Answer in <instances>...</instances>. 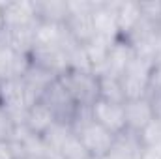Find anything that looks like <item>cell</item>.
<instances>
[{"label": "cell", "mask_w": 161, "mask_h": 159, "mask_svg": "<svg viewBox=\"0 0 161 159\" xmlns=\"http://www.w3.org/2000/svg\"><path fill=\"white\" fill-rule=\"evenodd\" d=\"M34 8H36L38 21H43V23H66L69 15L68 2H58V0L34 2Z\"/></svg>", "instance_id": "cell-12"}, {"label": "cell", "mask_w": 161, "mask_h": 159, "mask_svg": "<svg viewBox=\"0 0 161 159\" xmlns=\"http://www.w3.org/2000/svg\"><path fill=\"white\" fill-rule=\"evenodd\" d=\"M17 123L9 116V112L0 105V140H11Z\"/></svg>", "instance_id": "cell-15"}, {"label": "cell", "mask_w": 161, "mask_h": 159, "mask_svg": "<svg viewBox=\"0 0 161 159\" xmlns=\"http://www.w3.org/2000/svg\"><path fill=\"white\" fill-rule=\"evenodd\" d=\"M0 159H19L9 140H0Z\"/></svg>", "instance_id": "cell-17"}, {"label": "cell", "mask_w": 161, "mask_h": 159, "mask_svg": "<svg viewBox=\"0 0 161 159\" xmlns=\"http://www.w3.org/2000/svg\"><path fill=\"white\" fill-rule=\"evenodd\" d=\"M41 101L49 105V109L54 112V116H56L58 122L68 123V125L73 123V120L77 116V111H79V105L73 101L69 92L62 86V82L58 79L47 88V92L43 94Z\"/></svg>", "instance_id": "cell-3"}, {"label": "cell", "mask_w": 161, "mask_h": 159, "mask_svg": "<svg viewBox=\"0 0 161 159\" xmlns=\"http://www.w3.org/2000/svg\"><path fill=\"white\" fill-rule=\"evenodd\" d=\"M124 111H125L127 131H133V133H141V131L154 120L152 107H150V103L146 101V97L125 101V103H124Z\"/></svg>", "instance_id": "cell-9"}, {"label": "cell", "mask_w": 161, "mask_h": 159, "mask_svg": "<svg viewBox=\"0 0 161 159\" xmlns=\"http://www.w3.org/2000/svg\"><path fill=\"white\" fill-rule=\"evenodd\" d=\"M99 97L101 99H107V101H113V103H125V96H124V90H122L120 84V77H113V75H99Z\"/></svg>", "instance_id": "cell-13"}, {"label": "cell", "mask_w": 161, "mask_h": 159, "mask_svg": "<svg viewBox=\"0 0 161 159\" xmlns=\"http://www.w3.org/2000/svg\"><path fill=\"white\" fill-rule=\"evenodd\" d=\"M4 32V4L0 2V34Z\"/></svg>", "instance_id": "cell-20"}, {"label": "cell", "mask_w": 161, "mask_h": 159, "mask_svg": "<svg viewBox=\"0 0 161 159\" xmlns=\"http://www.w3.org/2000/svg\"><path fill=\"white\" fill-rule=\"evenodd\" d=\"M92 25H94V32H96L97 38H103V40L111 41V43L120 38L114 4L97 2L94 11H92Z\"/></svg>", "instance_id": "cell-5"}, {"label": "cell", "mask_w": 161, "mask_h": 159, "mask_svg": "<svg viewBox=\"0 0 161 159\" xmlns=\"http://www.w3.org/2000/svg\"><path fill=\"white\" fill-rule=\"evenodd\" d=\"M38 25L34 2H4V30Z\"/></svg>", "instance_id": "cell-7"}, {"label": "cell", "mask_w": 161, "mask_h": 159, "mask_svg": "<svg viewBox=\"0 0 161 159\" xmlns=\"http://www.w3.org/2000/svg\"><path fill=\"white\" fill-rule=\"evenodd\" d=\"M114 11H116L120 38H127L142 21V11L139 2H118L114 4Z\"/></svg>", "instance_id": "cell-11"}, {"label": "cell", "mask_w": 161, "mask_h": 159, "mask_svg": "<svg viewBox=\"0 0 161 159\" xmlns=\"http://www.w3.org/2000/svg\"><path fill=\"white\" fill-rule=\"evenodd\" d=\"M56 122H58V120L54 116V112L49 109L47 103H43L40 99L38 103H34V105L30 107V111H28V114H26V120H25V125H26L32 133L43 137Z\"/></svg>", "instance_id": "cell-10"}, {"label": "cell", "mask_w": 161, "mask_h": 159, "mask_svg": "<svg viewBox=\"0 0 161 159\" xmlns=\"http://www.w3.org/2000/svg\"><path fill=\"white\" fill-rule=\"evenodd\" d=\"M141 159H161L156 152H152V150H144L142 154H141Z\"/></svg>", "instance_id": "cell-19"}, {"label": "cell", "mask_w": 161, "mask_h": 159, "mask_svg": "<svg viewBox=\"0 0 161 159\" xmlns=\"http://www.w3.org/2000/svg\"><path fill=\"white\" fill-rule=\"evenodd\" d=\"M21 159H49V157H36V156H25V157Z\"/></svg>", "instance_id": "cell-21"}, {"label": "cell", "mask_w": 161, "mask_h": 159, "mask_svg": "<svg viewBox=\"0 0 161 159\" xmlns=\"http://www.w3.org/2000/svg\"><path fill=\"white\" fill-rule=\"evenodd\" d=\"M30 66V56L15 51L0 40V80L21 79Z\"/></svg>", "instance_id": "cell-6"}, {"label": "cell", "mask_w": 161, "mask_h": 159, "mask_svg": "<svg viewBox=\"0 0 161 159\" xmlns=\"http://www.w3.org/2000/svg\"><path fill=\"white\" fill-rule=\"evenodd\" d=\"M90 116L94 122H97L99 125H103L105 129H109L114 135H120L127 129L125 111H124V105L120 103H113V101L97 97L94 105L90 107Z\"/></svg>", "instance_id": "cell-4"}, {"label": "cell", "mask_w": 161, "mask_h": 159, "mask_svg": "<svg viewBox=\"0 0 161 159\" xmlns=\"http://www.w3.org/2000/svg\"><path fill=\"white\" fill-rule=\"evenodd\" d=\"M88 159H107V156H103V157H94V156H90Z\"/></svg>", "instance_id": "cell-22"}, {"label": "cell", "mask_w": 161, "mask_h": 159, "mask_svg": "<svg viewBox=\"0 0 161 159\" xmlns=\"http://www.w3.org/2000/svg\"><path fill=\"white\" fill-rule=\"evenodd\" d=\"M58 80L69 92V96L79 107H92L94 101L99 97V80H97V75L92 71L68 69L58 77Z\"/></svg>", "instance_id": "cell-1"}, {"label": "cell", "mask_w": 161, "mask_h": 159, "mask_svg": "<svg viewBox=\"0 0 161 159\" xmlns=\"http://www.w3.org/2000/svg\"><path fill=\"white\" fill-rule=\"evenodd\" d=\"M77 137L80 139L82 146L86 148L88 156H94V157H103L111 152L114 140H116V135L111 133L109 129H105L103 125H99L97 122L94 120H86L79 125L71 127Z\"/></svg>", "instance_id": "cell-2"}, {"label": "cell", "mask_w": 161, "mask_h": 159, "mask_svg": "<svg viewBox=\"0 0 161 159\" xmlns=\"http://www.w3.org/2000/svg\"><path fill=\"white\" fill-rule=\"evenodd\" d=\"M141 144L144 150H152L161 142V120L154 118L141 133H139Z\"/></svg>", "instance_id": "cell-14"}, {"label": "cell", "mask_w": 161, "mask_h": 159, "mask_svg": "<svg viewBox=\"0 0 161 159\" xmlns=\"http://www.w3.org/2000/svg\"><path fill=\"white\" fill-rule=\"evenodd\" d=\"M150 86L161 88V60H158L154 64V69H152V75H150Z\"/></svg>", "instance_id": "cell-18"}, {"label": "cell", "mask_w": 161, "mask_h": 159, "mask_svg": "<svg viewBox=\"0 0 161 159\" xmlns=\"http://www.w3.org/2000/svg\"><path fill=\"white\" fill-rule=\"evenodd\" d=\"M144 97H146V101H148V103H150V107H152L154 118L161 120V88L150 86Z\"/></svg>", "instance_id": "cell-16"}, {"label": "cell", "mask_w": 161, "mask_h": 159, "mask_svg": "<svg viewBox=\"0 0 161 159\" xmlns=\"http://www.w3.org/2000/svg\"><path fill=\"white\" fill-rule=\"evenodd\" d=\"M133 58H135V49L124 40V38H118L116 41H113V45H111V49H109L107 64H105V68L101 69L99 75L120 77ZM99 75H97V77H99Z\"/></svg>", "instance_id": "cell-8"}]
</instances>
